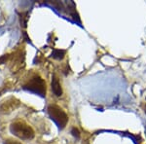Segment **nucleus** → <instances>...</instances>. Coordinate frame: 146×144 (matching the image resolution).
Returning <instances> with one entry per match:
<instances>
[{"mask_svg": "<svg viewBox=\"0 0 146 144\" xmlns=\"http://www.w3.org/2000/svg\"><path fill=\"white\" fill-rule=\"evenodd\" d=\"M11 133L21 139H32L34 137V131L23 121H16L10 126Z\"/></svg>", "mask_w": 146, "mask_h": 144, "instance_id": "obj_1", "label": "nucleus"}, {"mask_svg": "<svg viewBox=\"0 0 146 144\" xmlns=\"http://www.w3.org/2000/svg\"><path fill=\"white\" fill-rule=\"evenodd\" d=\"M48 113L51 119L58 126L60 129H63L66 126L68 122V116L66 113L62 108H60L56 105H50L48 107Z\"/></svg>", "mask_w": 146, "mask_h": 144, "instance_id": "obj_2", "label": "nucleus"}, {"mask_svg": "<svg viewBox=\"0 0 146 144\" xmlns=\"http://www.w3.org/2000/svg\"><path fill=\"white\" fill-rule=\"evenodd\" d=\"M23 89L29 92L35 93L41 96H46V83L41 77L35 76L30 79L27 84L23 86Z\"/></svg>", "mask_w": 146, "mask_h": 144, "instance_id": "obj_3", "label": "nucleus"}, {"mask_svg": "<svg viewBox=\"0 0 146 144\" xmlns=\"http://www.w3.org/2000/svg\"><path fill=\"white\" fill-rule=\"evenodd\" d=\"M20 100L15 98H9L4 100L0 105V113L1 114H9V113L15 111L20 106Z\"/></svg>", "mask_w": 146, "mask_h": 144, "instance_id": "obj_4", "label": "nucleus"}, {"mask_svg": "<svg viewBox=\"0 0 146 144\" xmlns=\"http://www.w3.org/2000/svg\"><path fill=\"white\" fill-rule=\"evenodd\" d=\"M52 91L56 96H60L62 94V86L56 75H53V78H52Z\"/></svg>", "mask_w": 146, "mask_h": 144, "instance_id": "obj_5", "label": "nucleus"}, {"mask_svg": "<svg viewBox=\"0 0 146 144\" xmlns=\"http://www.w3.org/2000/svg\"><path fill=\"white\" fill-rule=\"evenodd\" d=\"M65 56V51L64 50H54L52 53V56L56 60H62Z\"/></svg>", "mask_w": 146, "mask_h": 144, "instance_id": "obj_6", "label": "nucleus"}, {"mask_svg": "<svg viewBox=\"0 0 146 144\" xmlns=\"http://www.w3.org/2000/svg\"><path fill=\"white\" fill-rule=\"evenodd\" d=\"M71 133H72V135L74 136V137H76V138L80 137V133H79L78 129H76V127H72V129H71Z\"/></svg>", "mask_w": 146, "mask_h": 144, "instance_id": "obj_7", "label": "nucleus"}, {"mask_svg": "<svg viewBox=\"0 0 146 144\" xmlns=\"http://www.w3.org/2000/svg\"><path fill=\"white\" fill-rule=\"evenodd\" d=\"M3 144H22V143L18 140H15V139H7V140L4 141Z\"/></svg>", "mask_w": 146, "mask_h": 144, "instance_id": "obj_8", "label": "nucleus"}, {"mask_svg": "<svg viewBox=\"0 0 146 144\" xmlns=\"http://www.w3.org/2000/svg\"><path fill=\"white\" fill-rule=\"evenodd\" d=\"M9 58L8 55H4L2 56L1 58H0V64H2V63H5V61L7 60V58Z\"/></svg>", "mask_w": 146, "mask_h": 144, "instance_id": "obj_9", "label": "nucleus"}]
</instances>
